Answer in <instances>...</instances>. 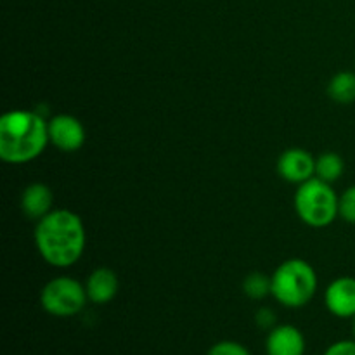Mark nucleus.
<instances>
[{"label":"nucleus","mask_w":355,"mask_h":355,"mask_svg":"<svg viewBox=\"0 0 355 355\" xmlns=\"http://www.w3.org/2000/svg\"><path fill=\"white\" fill-rule=\"evenodd\" d=\"M52 203H54V194L51 187L42 182L28 186L21 196V210L28 218H33V220H40L45 215L51 214Z\"/></svg>","instance_id":"9b49d317"},{"label":"nucleus","mask_w":355,"mask_h":355,"mask_svg":"<svg viewBox=\"0 0 355 355\" xmlns=\"http://www.w3.org/2000/svg\"><path fill=\"white\" fill-rule=\"evenodd\" d=\"M49 139L62 153H75L85 142V128L71 114H58L49 121Z\"/></svg>","instance_id":"423d86ee"},{"label":"nucleus","mask_w":355,"mask_h":355,"mask_svg":"<svg viewBox=\"0 0 355 355\" xmlns=\"http://www.w3.org/2000/svg\"><path fill=\"white\" fill-rule=\"evenodd\" d=\"M340 217L349 224H355V186L340 196Z\"/></svg>","instance_id":"dca6fc26"},{"label":"nucleus","mask_w":355,"mask_h":355,"mask_svg":"<svg viewBox=\"0 0 355 355\" xmlns=\"http://www.w3.org/2000/svg\"><path fill=\"white\" fill-rule=\"evenodd\" d=\"M324 355H355V340H340L329 345Z\"/></svg>","instance_id":"f3484780"},{"label":"nucleus","mask_w":355,"mask_h":355,"mask_svg":"<svg viewBox=\"0 0 355 355\" xmlns=\"http://www.w3.org/2000/svg\"><path fill=\"white\" fill-rule=\"evenodd\" d=\"M118 288H120V283H118L116 274L111 269H106V267L92 270L85 284L87 297L92 304L97 305L110 304L116 297Z\"/></svg>","instance_id":"9d476101"},{"label":"nucleus","mask_w":355,"mask_h":355,"mask_svg":"<svg viewBox=\"0 0 355 355\" xmlns=\"http://www.w3.org/2000/svg\"><path fill=\"white\" fill-rule=\"evenodd\" d=\"M272 297L283 307L300 309L314 298L318 290V274L314 267L302 259L284 260L270 276Z\"/></svg>","instance_id":"7ed1b4c3"},{"label":"nucleus","mask_w":355,"mask_h":355,"mask_svg":"<svg viewBox=\"0 0 355 355\" xmlns=\"http://www.w3.org/2000/svg\"><path fill=\"white\" fill-rule=\"evenodd\" d=\"M243 291L252 300H262L272 293V281L262 272H252L243 281Z\"/></svg>","instance_id":"4468645a"},{"label":"nucleus","mask_w":355,"mask_h":355,"mask_svg":"<svg viewBox=\"0 0 355 355\" xmlns=\"http://www.w3.org/2000/svg\"><path fill=\"white\" fill-rule=\"evenodd\" d=\"M295 210L300 220L311 227H328L340 215V196L331 184L312 177L295 193Z\"/></svg>","instance_id":"20e7f679"},{"label":"nucleus","mask_w":355,"mask_h":355,"mask_svg":"<svg viewBox=\"0 0 355 355\" xmlns=\"http://www.w3.org/2000/svg\"><path fill=\"white\" fill-rule=\"evenodd\" d=\"M257 326L262 329H272L276 326V314L269 307H263L255 315Z\"/></svg>","instance_id":"a211bd4d"},{"label":"nucleus","mask_w":355,"mask_h":355,"mask_svg":"<svg viewBox=\"0 0 355 355\" xmlns=\"http://www.w3.org/2000/svg\"><path fill=\"white\" fill-rule=\"evenodd\" d=\"M352 333H354V340H355V315L352 318Z\"/></svg>","instance_id":"6ab92c4d"},{"label":"nucleus","mask_w":355,"mask_h":355,"mask_svg":"<svg viewBox=\"0 0 355 355\" xmlns=\"http://www.w3.org/2000/svg\"><path fill=\"white\" fill-rule=\"evenodd\" d=\"M207 355H252V352L243 343L234 340H222L211 345Z\"/></svg>","instance_id":"2eb2a0df"},{"label":"nucleus","mask_w":355,"mask_h":355,"mask_svg":"<svg viewBox=\"0 0 355 355\" xmlns=\"http://www.w3.org/2000/svg\"><path fill=\"white\" fill-rule=\"evenodd\" d=\"M324 304L335 318L352 319L355 315V277L343 276L329 283L324 291Z\"/></svg>","instance_id":"6e6552de"},{"label":"nucleus","mask_w":355,"mask_h":355,"mask_svg":"<svg viewBox=\"0 0 355 355\" xmlns=\"http://www.w3.org/2000/svg\"><path fill=\"white\" fill-rule=\"evenodd\" d=\"M87 290L82 283L68 276H59L49 281L40 293V304L47 314L55 318H71L83 311Z\"/></svg>","instance_id":"39448f33"},{"label":"nucleus","mask_w":355,"mask_h":355,"mask_svg":"<svg viewBox=\"0 0 355 355\" xmlns=\"http://www.w3.org/2000/svg\"><path fill=\"white\" fill-rule=\"evenodd\" d=\"M49 142V121L38 113L14 110L0 118V158L6 163L23 165L33 162Z\"/></svg>","instance_id":"f03ea898"},{"label":"nucleus","mask_w":355,"mask_h":355,"mask_svg":"<svg viewBox=\"0 0 355 355\" xmlns=\"http://www.w3.org/2000/svg\"><path fill=\"white\" fill-rule=\"evenodd\" d=\"M328 96L338 104H350L355 101V73L340 71L329 80Z\"/></svg>","instance_id":"f8f14e48"},{"label":"nucleus","mask_w":355,"mask_h":355,"mask_svg":"<svg viewBox=\"0 0 355 355\" xmlns=\"http://www.w3.org/2000/svg\"><path fill=\"white\" fill-rule=\"evenodd\" d=\"M304 333L291 324H277L269 331L266 340L267 355H305Z\"/></svg>","instance_id":"1a4fd4ad"},{"label":"nucleus","mask_w":355,"mask_h":355,"mask_svg":"<svg viewBox=\"0 0 355 355\" xmlns=\"http://www.w3.org/2000/svg\"><path fill=\"white\" fill-rule=\"evenodd\" d=\"M343 172H345V162L336 153H322L319 158H315V177L318 179L333 184L343 175Z\"/></svg>","instance_id":"ddd939ff"},{"label":"nucleus","mask_w":355,"mask_h":355,"mask_svg":"<svg viewBox=\"0 0 355 355\" xmlns=\"http://www.w3.org/2000/svg\"><path fill=\"white\" fill-rule=\"evenodd\" d=\"M277 173L286 182L300 186L315 175V159L302 148L286 149L277 159Z\"/></svg>","instance_id":"0eeeda50"},{"label":"nucleus","mask_w":355,"mask_h":355,"mask_svg":"<svg viewBox=\"0 0 355 355\" xmlns=\"http://www.w3.org/2000/svg\"><path fill=\"white\" fill-rule=\"evenodd\" d=\"M87 232L83 220L69 210H52L35 227V246L52 267L66 269L83 255Z\"/></svg>","instance_id":"f257e3e1"}]
</instances>
